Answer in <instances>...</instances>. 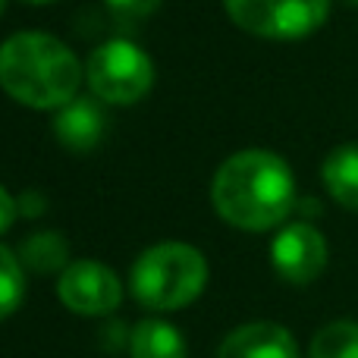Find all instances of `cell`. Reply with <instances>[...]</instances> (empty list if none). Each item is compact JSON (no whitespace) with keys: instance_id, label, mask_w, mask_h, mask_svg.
<instances>
[{"instance_id":"cell-9","label":"cell","mask_w":358,"mask_h":358,"mask_svg":"<svg viewBox=\"0 0 358 358\" xmlns=\"http://www.w3.org/2000/svg\"><path fill=\"white\" fill-rule=\"evenodd\" d=\"M217 358H299V346L283 324L255 321L236 327L220 343Z\"/></svg>"},{"instance_id":"cell-8","label":"cell","mask_w":358,"mask_h":358,"mask_svg":"<svg viewBox=\"0 0 358 358\" xmlns=\"http://www.w3.org/2000/svg\"><path fill=\"white\" fill-rule=\"evenodd\" d=\"M107 132V117L98 98H73L54 117V136L73 155H85L101 145Z\"/></svg>"},{"instance_id":"cell-11","label":"cell","mask_w":358,"mask_h":358,"mask_svg":"<svg viewBox=\"0 0 358 358\" xmlns=\"http://www.w3.org/2000/svg\"><path fill=\"white\" fill-rule=\"evenodd\" d=\"M185 340L182 334L167 321H138L129 334V355L132 358H185Z\"/></svg>"},{"instance_id":"cell-19","label":"cell","mask_w":358,"mask_h":358,"mask_svg":"<svg viewBox=\"0 0 358 358\" xmlns=\"http://www.w3.org/2000/svg\"><path fill=\"white\" fill-rule=\"evenodd\" d=\"M3 10H6V0H0V16H3Z\"/></svg>"},{"instance_id":"cell-16","label":"cell","mask_w":358,"mask_h":358,"mask_svg":"<svg viewBox=\"0 0 358 358\" xmlns=\"http://www.w3.org/2000/svg\"><path fill=\"white\" fill-rule=\"evenodd\" d=\"M16 204H19V214L22 217H41L44 210H48V195L38 189H29L16 198Z\"/></svg>"},{"instance_id":"cell-3","label":"cell","mask_w":358,"mask_h":358,"mask_svg":"<svg viewBox=\"0 0 358 358\" xmlns=\"http://www.w3.org/2000/svg\"><path fill=\"white\" fill-rule=\"evenodd\" d=\"M208 286V261L189 242H157L132 264V296L151 311H179Z\"/></svg>"},{"instance_id":"cell-5","label":"cell","mask_w":358,"mask_h":358,"mask_svg":"<svg viewBox=\"0 0 358 358\" xmlns=\"http://www.w3.org/2000/svg\"><path fill=\"white\" fill-rule=\"evenodd\" d=\"M236 29L267 41H299L327 22L330 0H223Z\"/></svg>"},{"instance_id":"cell-15","label":"cell","mask_w":358,"mask_h":358,"mask_svg":"<svg viewBox=\"0 0 358 358\" xmlns=\"http://www.w3.org/2000/svg\"><path fill=\"white\" fill-rule=\"evenodd\" d=\"M117 19H145L164 3V0H104Z\"/></svg>"},{"instance_id":"cell-10","label":"cell","mask_w":358,"mask_h":358,"mask_svg":"<svg viewBox=\"0 0 358 358\" xmlns=\"http://www.w3.org/2000/svg\"><path fill=\"white\" fill-rule=\"evenodd\" d=\"M321 179L336 204L358 210V142H346L330 151L321 164Z\"/></svg>"},{"instance_id":"cell-7","label":"cell","mask_w":358,"mask_h":358,"mask_svg":"<svg viewBox=\"0 0 358 358\" xmlns=\"http://www.w3.org/2000/svg\"><path fill=\"white\" fill-rule=\"evenodd\" d=\"M271 264L286 283L308 286L327 267V239L308 220L286 223L271 242Z\"/></svg>"},{"instance_id":"cell-12","label":"cell","mask_w":358,"mask_h":358,"mask_svg":"<svg viewBox=\"0 0 358 358\" xmlns=\"http://www.w3.org/2000/svg\"><path fill=\"white\" fill-rule=\"evenodd\" d=\"M19 261L31 273H63L69 267V242L54 229H41L22 239Z\"/></svg>"},{"instance_id":"cell-4","label":"cell","mask_w":358,"mask_h":358,"mask_svg":"<svg viewBox=\"0 0 358 358\" xmlns=\"http://www.w3.org/2000/svg\"><path fill=\"white\" fill-rule=\"evenodd\" d=\"M85 82L101 104L132 107L155 85V60L136 41L113 38L88 54Z\"/></svg>"},{"instance_id":"cell-6","label":"cell","mask_w":358,"mask_h":358,"mask_svg":"<svg viewBox=\"0 0 358 358\" xmlns=\"http://www.w3.org/2000/svg\"><path fill=\"white\" fill-rule=\"evenodd\" d=\"M57 296L69 311L82 317L110 315L123 302V286L120 277L101 261H73L57 280Z\"/></svg>"},{"instance_id":"cell-20","label":"cell","mask_w":358,"mask_h":358,"mask_svg":"<svg viewBox=\"0 0 358 358\" xmlns=\"http://www.w3.org/2000/svg\"><path fill=\"white\" fill-rule=\"evenodd\" d=\"M346 3H349V6H358V0H346Z\"/></svg>"},{"instance_id":"cell-18","label":"cell","mask_w":358,"mask_h":358,"mask_svg":"<svg viewBox=\"0 0 358 358\" xmlns=\"http://www.w3.org/2000/svg\"><path fill=\"white\" fill-rule=\"evenodd\" d=\"M25 3H31V6H44V3H57V0H25Z\"/></svg>"},{"instance_id":"cell-2","label":"cell","mask_w":358,"mask_h":358,"mask_svg":"<svg viewBox=\"0 0 358 358\" xmlns=\"http://www.w3.org/2000/svg\"><path fill=\"white\" fill-rule=\"evenodd\" d=\"M85 66L48 31H16L0 44V88L31 110H60L79 98Z\"/></svg>"},{"instance_id":"cell-17","label":"cell","mask_w":358,"mask_h":358,"mask_svg":"<svg viewBox=\"0 0 358 358\" xmlns=\"http://www.w3.org/2000/svg\"><path fill=\"white\" fill-rule=\"evenodd\" d=\"M16 217H19V204H16V198L10 195V192L0 185V233H6V229L16 223Z\"/></svg>"},{"instance_id":"cell-14","label":"cell","mask_w":358,"mask_h":358,"mask_svg":"<svg viewBox=\"0 0 358 358\" xmlns=\"http://www.w3.org/2000/svg\"><path fill=\"white\" fill-rule=\"evenodd\" d=\"M25 296V273L22 261L16 252H10L6 245H0V321L10 317L13 311H19Z\"/></svg>"},{"instance_id":"cell-13","label":"cell","mask_w":358,"mask_h":358,"mask_svg":"<svg viewBox=\"0 0 358 358\" xmlns=\"http://www.w3.org/2000/svg\"><path fill=\"white\" fill-rule=\"evenodd\" d=\"M308 358H358V321H334L311 340Z\"/></svg>"},{"instance_id":"cell-1","label":"cell","mask_w":358,"mask_h":358,"mask_svg":"<svg viewBox=\"0 0 358 358\" xmlns=\"http://www.w3.org/2000/svg\"><path fill=\"white\" fill-rule=\"evenodd\" d=\"M217 217L245 233H267L296 210V176L280 155L264 148L236 151L210 179Z\"/></svg>"}]
</instances>
